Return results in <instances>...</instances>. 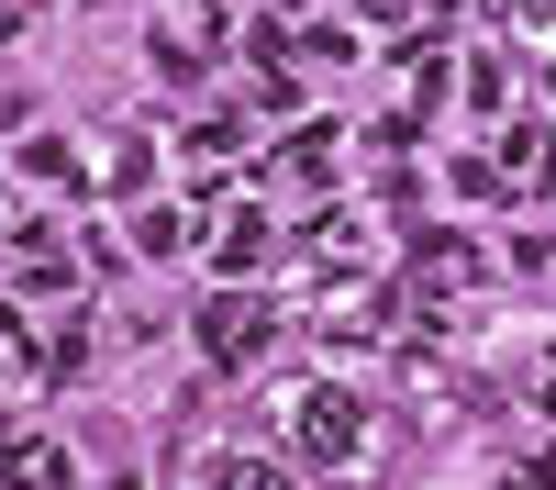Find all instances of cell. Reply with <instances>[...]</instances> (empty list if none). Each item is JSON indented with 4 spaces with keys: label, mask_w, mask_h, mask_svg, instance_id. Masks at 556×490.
I'll return each mask as SVG.
<instances>
[{
    "label": "cell",
    "mask_w": 556,
    "mask_h": 490,
    "mask_svg": "<svg viewBox=\"0 0 556 490\" xmlns=\"http://www.w3.org/2000/svg\"><path fill=\"white\" fill-rule=\"evenodd\" d=\"M290 445H301L312 468H356V457H367V401L334 390V379H312L301 413H290Z\"/></svg>",
    "instance_id": "cell-1"
},
{
    "label": "cell",
    "mask_w": 556,
    "mask_h": 490,
    "mask_svg": "<svg viewBox=\"0 0 556 490\" xmlns=\"http://www.w3.org/2000/svg\"><path fill=\"white\" fill-rule=\"evenodd\" d=\"M267 335H278V312H267L256 290H212V301H201V356H212V368H256Z\"/></svg>",
    "instance_id": "cell-2"
},
{
    "label": "cell",
    "mask_w": 556,
    "mask_h": 490,
    "mask_svg": "<svg viewBox=\"0 0 556 490\" xmlns=\"http://www.w3.org/2000/svg\"><path fill=\"white\" fill-rule=\"evenodd\" d=\"M0 490H67V445H0Z\"/></svg>",
    "instance_id": "cell-3"
},
{
    "label": "cell",
    "mask_w": 556,
    "mask_h": 490,
    "mask_svg": "<svg viewBox=\"0 0 556 490\" xmlns=\"http://www.w3.org/2000/svg\"><path fill=\"white\" fill-rule=\"evenodd\" d=\"M212 256H223V267H235V279H256V267L278 256V235H267V212H235V235H223Z\"/></svg>",
    "instance_id": "cell-4"
},
{
    "label": "cell",
    "mask_w": 556,
    "mask_h": 490,
    "mask_svg": "<svg viewBox=\"0 0 556 490\" xmlns=\"http://www.w3.org/2000/svg\"><path fill=\"white\" fill-rule=\"evenodd\" d=\"M201 490H290V468H278V457H212Z\"/></svg>",
    "instance_id": "cell-5"
},
{
    "label": "cell",
    "mask_w": 556,
    "mask_h": 490,
    "mask_svg": "<svg viewBox=\"0 0 556 490\" xmlns=\"http://www.w3.org/2000/svg\"><path fill=\"white\" fill-rule=\"evenodd\" d=\"M23 167L45 178V190H67V178H78V146H67V134H34V146H23Z\"/></svg>",
    "instance_id": "cell-6"
},
{
    "label": "cell",
    "mask_w": 556,
    "mask_h": 490,
    "mask_svg": "<svg viewBox=\"0 0 556 490\" xmlns=\"http://www.w3.org/2000/svg\"><path fill=\"white\" fill-rule=\"evenodd\" d=\"M323 156H334V123H301V134H290V146H278L267 167H301V178H323Z\"/></svg>",
    "instance_id": "cell-7"
},
{
    "label": "cell",
    "mask_w": 556,
    "mask_h": 490,
    "mask_svg": "<svg viewBox=\"0 0 556 490\" xmlns=\"http://www.w3.org/2000/svg\"><path fill=\"white\" fill-rule=\"evenodd\" d=\"M235 146H245L235 112H201V123H190V156H235Z\"/></svg>",
    "instance_id": "cell-8"
},
{
    "label": "cell",
    "mask_w": 556,
    "mask_h": 490,
    "mask_svg": "<svg viewBox=\"0 0 556 490\" xmlns=\"http://www.w3.org/2000/svg\"><path fill=\"white\" fill-rule=\"evenodd\" d=\"M134 256H178V212H146V223H134Z\"/></svg>",
    "instance_id": "cell-9"
},
{
    "label": "cell",
    "mask_w": 556,
    "mask_h": 490,
    "mask_svg": "<svg viewBox=\"0 0 556 490\" xmlns=\"http://www.w3.org/2000/svg\"><path fill=\"white\" fill-rule=\"evenodd\" d=\"M534 490H556V457H545V468H534Z\"/></svg>",
    "instance_id": "cell-10"
}]
</instances>
